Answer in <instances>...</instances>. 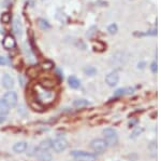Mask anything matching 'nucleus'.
I'll list each match as a JSON object with an SVG mask.
<instances>
[{"mask_svg": "<svg viewBox=\"0 0 161 161\" xmlns=\"http://www.w3.org/2000/svg\"><path fill=\"white\" fill-rule=\"evenodd\" d=\"M129 55L125 51H117L112 55L110 60V64L113 67H121L128 62Z\"/></svg>", "mask_w": 161, "mask_h": 161, "instance_id": "f257e3e1", "label": "nucleus"}, {"mask_svg": "<svg viewBox=\"0 0 161 161\" xmlns=\"http://www.w3.org/2000/svg\"><path fill=\"white\" fill-rule=\"evenodd\" d=\"M104 140L106 142L108 146H114L118 143V134L117 131L112 128H106L103 130Z\"/></svg>", "mask_w": 161, "mask_h": 161, "instance_id": "f03ea898", "label": "nucleus"}, {"mask_svg": "<svg viewBox=\"0 0 161 161\" xmlns=\"http://www.w3.org/2000/svg\"><path fill=\"white\" fill-rule=\"evenodd\" d=\"M37 99L39 103H42V104H51L54 102L55 99V94L54 92L52 91H49V90L45 88L43 89L42 91H38L37 92Z\"/></svg>", "mask_w": 161, "mask_h": 161, "instance_id": "7ed1b4c3", "label": "nucleus"}, {"mask_svg": "<svg viewBox=\"0 0 161 161\" xmlns=\"http://www.w3.org/2000/svg\"><path fill=\"white\" fill-rule=\"evenodd\" d=\"M90 148L95 151V153L102 154L108 148V144L104 140V138H95L90 142Z\"/></svg>", "mask_w": 161, "mask_h": 161, "instance_id": "20e7f679", "label": "nucleus"}, {"mask_svg": "<svg viewBox=\"0 0 161 161\" xmlns=\"http://www.w3.org/2000/svg\"><path fill=\"white\" fill-rule=\"evenodd\" d=\"M71 155L73 156L74 158L82 161H95L97 158L95 154L87 153V151H84V150H73L71 153Z\"/></svg>", "mask_w": 161, "mask_h": 161, "instance_id": "39448f33", "label": "nucleus"}, {"mask_svg": "<svg viewBox=\"0 0 161 161\" xmlns=\"http://www.w3.org/2000/svg\"><path fill=\"white\" fill-rule=\"evenodd\" d=\"M2 99L6 102V104L10 108L15 107V106L17 105V101H19V99H17V94L14 91H9V92L4 93Z\"/></svg>", "mask_w": 161, "mask_h": 161, "instance_id": "423d86ee", "label": "nucleus"}, {"mask_svg": "<svg viewBox=\"0 0 161 161\" xmlns=\"http://www.w3.org/2000/svg\"><path fill=\"white\" fill-rule=\"evenodd\" d=\"M68 147V142L65 138H56L53 140L52 144V148L56 151V153H61V151L66 150Z\"/></svg>", "mask_w": 161, "mask_h": 161, "instance_id": "0eeeda50", "label": "nucleus"}, {"mask_svg": "<svg viewBox=\"0 0 161 161\" xmlns=\"http://www.w3.org/2000/svg\"><path fill=\"white\" fill-rule=\"evenodd\" d=\"M119 81V75L117 71H112L105 77V82L110 87H115Z\"/></svg>", "mask_w": 161, "mask_h": 161, "instance_id": "6e6552de", "label": "nucleus"}, {"mask_svg": "<svg viewBox=\"0 0 161 161\" xmlns=\"http://www.w3.org/2000/svg\"><path fill=\"white\" fill-rule=\"evenodd\" d=\"M2 46L6 50H12L16 46V41H15V39L11 35H6L3 38V40H2Z\"/></svg>", "mask_w": 161, "mask_h": 161, "instance_id": "1a4fd4ad", "label": "nucleus"}, {"mask_svg": "<svg viewBox=\"0 0 161 161\" xmlns=\"http://www.w3.org/2000/svg\"><path fill=\"white\" fill-rule=\"evenodd\" d=\"M12 28H13V31L14 34L17 36V37H22L23 35V25H22V22L19 17H15L13 20V24H12Z\"/></svg>", "mask_w": 161, "mask_h": 161, "instance_id": "9d476101", "label": "nucleus"}, {"mask_svg": "<svg viewBox=\"0 0 161 161\" xmlns=\"http://www.w3.org/2000/svg\"><path fill=\"white\" fill-rule=\"evenodd\" d=\"M2 85H3V88H6L8 90L13 89V87H14V79L9 74H4L3 77H2Z\"/></svg>", "mask_w": 161, "mask_h": 161, "instance_id": "9b49d317", "label": "nucleus"}, {"mask_svg": "<svg viewBox=\"0 0 161 161\" xmlns=\"http://www.w3.org/2000/svg\"><path fill=\"white\" fill-rule=\"evenodd\" d=\"M52 144H53V140H49V138L43 140L39 144L38 148H36V153L37 151H49V149L52 148Z\"/></svg>", "mask_w": 161, "mask_h": 161, "instance_id": "f8f14e48", "label": "nucleus"}, {"mask_svg": "<svg viewBox=\"0 0 161 161\" xmlns=\"http://www.w3.org/2000/svg\"><path fill=\"white\" fill-rule=\"evenodd\" d=\"M27 146L28 145H27V143L25 140H20V142H17L13 145V150L16 154H22L27 149Z\"/></svg>", "mask_w": 161, "mask_h": 161, "instance_id": "ddd939ff", "label": "nucleus"}, {"mask_svg": "<svg viewBox=\"0 0 161 161\" xmlns=\"http://www.w3.org/2000/svg\"><path fill=\"white\" fill-rule=\"evenodd\" d=\"M37 157L39 161H52L53 157L49 151H38Z\"/></svg>", "mask_w": 161, "mask_h": 161, "instance_id": "4468645a", "label": "nucleus"}, {"mask_svg": "<svg viewBox=\"0 0 161 161\" xmlns=\"http://www.w3.org/2000/svg\"><path fill=\"white\" fill-rule=\"evenodd\" d=\"M68 82H69V85L72 88V89H78L81 87V81L76 78L75 76H71L68 79Z\"/></svg>", "mask_w": 161, "mask_h": 161, "instance_id": "2eb2a0df", "label": "nucleus"}, {"mask_svg": "<svg viewBox=\"0 0 161 161\" xmlns=\"http://www.w3.org/2000/svg\"><path fill=\"white\" fill-rule=\"evenodd\" d=\"M10 112V107L6 104V102L2 99H0V115L1 116H6L9 114Z\"/></svg>", "mask_w": 161, "mask_h": 161, "instance_id": "dca6fc26", "label": "nucleus"}, {"mask_svg": "<svg viewBox=\"0 0 161 161\" xmlns=\"http://www.w3.org/2000/svg\"><path fill=\"white\" fill-rule=\"evenodd\" d=\"M89 105V102L87 99H75L73 102V106L76 108H82V107H86V106Z\"/></svg>", "mask_w": 161, "mask_h": 161, "instance_id": "f3484780", "label": "nucleus"}, {"mask_svg": "<svg viewBox=\"0 0 161 161\" xmlns=\"http://www.w3.org/2000/svg\"><path fill=\"white\" fill-rule=\"evenodd\" d=\"M38 25L42 30H46V29H49L51 28V25H49V22L44 19H39L38 20Z\"/></svg>", "mask_w": 161, "mask_h": 161, "instance_id": "a211bd4d", "label": "nucleus"}, {"mask_svg": "<svg viewBox=\"0 0 161 161\" xmlns=\"http://www.w3.org/2000/svg\"><path fill=\"white\" fill-rule=\"evenodd\" d=\"M40 66H41V68L42 69L49 70V69H52L54 67V63L52 62V61H45V62H43Z\"/></svg>", "mask_w": 161, "mask_h": 161, "instance_id": "6ab92c4d", "label": "nucleus"}, {"mask_svg": "<svg viewBox=\"0 0 161 161\" xmlns=\"http://www.w3.org/2000/svg\"><path fill=\"white\" fill-rule=\"evenodd\" d=\"M84 72H85L87 76H94V75L97 72V69L92 66H87L84 68Z\"/></svg>", "mask_w": 161, "mask_h": 161, "instance_id": "aec40b11", "label": "nucleus"}, {"mask_svg": "<svg viewBox=\"0 0 161 161\" xmlns=\"http://www.w3.org/2000/svg\"><path fill=\"white\" fill-rule=\"evenodd\" d=\"M11 22V14L9 12H6L1 15V23L9 24Z\"/></svg>", "mask_w": 161, "mask_h": 161, "instance_id": "412c9836", "label": "nucleus"}, {"mask_svg": "<svg viewBox=\"0 0 161 161\" xmlns=\"http://www.w3.org/2000/svg\"><path fill=\"white\" fill-rule=\"evenodd\" d=\"M117 30H118V27H117L116 24H111L110 26L108 27V31L111 34V35H114V34H116Z\"/></svg>", "mask_w": 161, "mask_h": 161, "instance_id": "4be33fe9", "label": "nucleus"}, {"mask_svg": "<svg viewBox=\"0 0 161 161\" xmlns=\"http://www.w3.org/2000/svg\"><path fill=\"white\" fill-rule=\"evenodd\" d=\"M134 35L135 36H155V35H157V30H156V29H154V30H148L145 34H137L135 33Z\"/></svg>", "mask_w": 161, "mask_h": 161, "instance_id": "5701e85b", "label": "nucleus"}, {"mask_svg": "<svg viewBox=\"0 0 161 161\" xmlns=\"http://www.w3.org/2000/svg\"><path fill=\"white\" fill-rule=\"evenodd\" d=\"M149 149H150V151H151V156H154V157H155L156 153H157V146H156L155 143H153V144L149 146Z\"/></svg>", "mask_w": 161, "mask_h": 161, "instance_id": "b1692460", "label": "nucleus"}, {"mask_svg": "<svg viewBox=\"0 0 161 161\" xmlns=\"http://www.w3.org/2000/svg\"><path fill=\"white\" fill-rule=\"evenodd\" d=\"M8 63H9V61L6 60V58L0 56V65H1V66H4V65H6Z\"/></svg>", "mask_w": 161, "mask_h": 161, "instance_id": "393cba45", "label": "nucleus"}, {"mask_svg": "<svg viewBox=\"0 0 161 161\" xmlns=\"http://www.w3.org/2000/svg\"><path fill=\"white\" fill-rule=\"evenodd\" d=\"M150 69H151V71H153L154 74H155V72H157V63H156V62H153V63H151Z\"/></svg>", "mask_w": 161, "mask_h": 161, "instance_id": "a878e982", "label": "nucleus"}, {"mask_svg": "<svg viewBox=\"0 0 161 161\" xmlns=\"http://www.w3.org/2000/svg\"><path fill=\"white\" fill-rule=\"evenodd\" d=\"M142 129H137V130H135L134 131V132H133L132 133V135H131V137H132V138H134V137H137L138 136V135H139L140 134V133H141L142 132Z\"/></svg>", "mask_w": 161, "mask_h": 161, "instance_id": "bb28decb", "label": "nucleus"}, {"mask_svg": "<svg viewBox=\"0 0 161 161\" xmlns=\"http://www.w3.org/2000/svg\"><path fill=\"white\" fill-rule=\"evenodd\" d=\"M125 92H126V89H119V90H117V91H116V93H115V95L125 94Z\"/></svg>", "mask_w": 161, "mask_h": 161, "instance_id": "cd10ccee", "label": "nucleus"}, {"mask_svg": "<svg viewBox=\"0 0 161 161\" xmlns=\"http://www.w3.org/2000/svg\"><path fill=\"white\" fill-rule=\"evenodd\" d=\"M3 121H4V118L0 117V123H1V122H3Z\"/></svg>", "mask_w": 161, "mask_h": 161, "instance_id": "c85d7f7f", "label": "nucleus"}]
</instances>
